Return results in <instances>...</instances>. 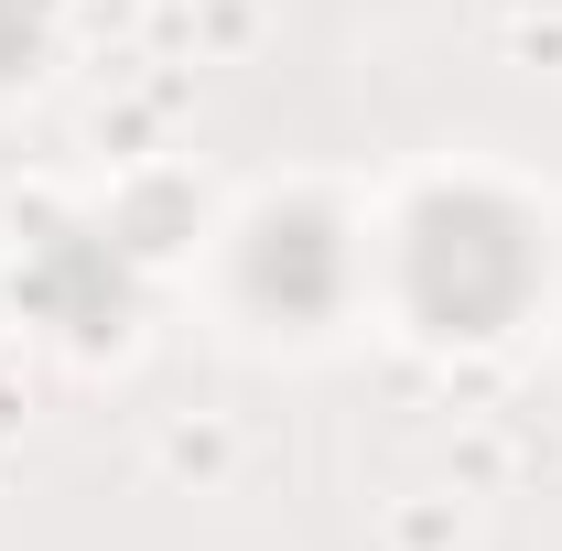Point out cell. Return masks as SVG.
<instances>
[{
  "instance_id": "obj_3",
  "label": "cell",
  "mask_w": 562,
  "mask_h": 551,
  "mask_svg": "<svg viewBox=\"0 0 562 551\" xmlns=\"http://www.w3.org/2000/svg\"><path fill=\"white\" fill-rule=\"evenodd\" d=\"M357 281V249L325 206H271L238 238V292L271 314V325H325Z\"/></svg>"
},
{
  "instance_id": "obj_4",
  "label": "cell",
  "mask_w": 562,
  "mask_h": 551,
  "mask_svg": "<svg viewBox=\"0 0 562 551\" xmlns=\"http://www.w3.org/2000/svg\"><path fill=\"white\" fill-rule=\"evenodd\" d=\"M44 44H55V11L44 0H0V87L44 66Z\"/></svg>"
},
{
  "instance_id": "obj_2",
  "label": "cell",
  "mask_w": 562,
  "mask_h": 551,
  "mask_svg": "<svg viewBox=\"0 0 562 551\" xmlns=\"http://www.w3.org/2000/svg\"><path fill=\"white\" fill-rule=\"evenodd\" d=\"M131 238H120V216L109 227H87V216H55L33 249H22V303L55 325V336H120L131 325Z\"/></svg>"
},
{
  "instance_id": "obj_1",
  "label": "cell",
  "mask_w": 562,
  "mask_h": 551,
  "mask_svg": "<svg viewBox=\"0 0 562 551\" xmlns=\"http://www.w3.org/2000/svg\"><path fill=\"white\" fill-rule=\"evenodd\" d=\"M541 292V227L487 184H443L401 227V303L432 336H497Z\"/></svg>"
}]
</instances>
